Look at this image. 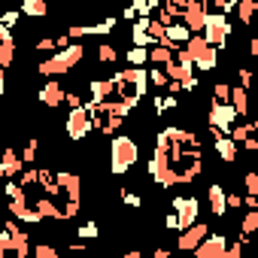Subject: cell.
<instances>
[{
  "instance_id": "cell-1",
  "label": "cell",
  "mask_w": 258,
  "mask_h": 258,
  "mask_svg": "<svg viewBox=\"0 0 258 258\" xmlns=\"http://www.w3.org/2000/svg\"><path fill=\"white\" fill-rule=\"evenodd\" d=\"M115 79V97L124 103V106H131L137 109L140 100L146 97V88H149V70H137V67H124L118 73H112Z\"/></svg>"
},
{
  "instance_id": "cell-2",
  "label": "cell",
  "mask_w": 258,
  "mask_h": 258,
  "mask_svg": "<svg viewBox=\"0 0 258 258\" xmlns=\"http://www.w3.org/2000/svg\"><path fill=\"white\" fill-rule=\"evenodd\" d=\"M137 161H140V149H137L134 137L118 134V137L112 140V146H109V170L121 176V173H127V170H131Z\"/></svg>"
},
{
  "instance_id": "cell-3",
  "label": "cell",
  "mask_w": 258,
  "mask_h": 258,
  "mask_svg": "<svg viewBox=\"0 0 258 258\" xmlns=\"http://www.w3.org/2000/svg\"><path fill=\"white\" fill-rule=\"evenodd\" d=\"M185 49L191 52L195 70H201V73H210V70H216V67H219V49H213V46L204 40V34L191 37V43H188Z\"/></svg>"
},
{
  "instance_id": "cell-4",
  "label": "cell",
  "mask_w": 258,
  "mask_h": 258,
  "mask_svg": "<svg viewBox=\"0 0 258 258\" xmlns=\"http://www.w3.org/2000/svg\"><path fill=\"white\" fill-rule=\"evenodd\" d=\"M231 34H234V25H231V19L210 13V19H207V28H204V40H207L213 49H225V46H228V40H231Z\"/></svg>"
},
{
  "instance_id": "cell-5",
  "label": "cell",
  "mask_w": 258,
  "mask_h": 258,
  "mask_svg": "<svg viewBox=\"0 0 258 258\" xmlns=\"http://www.w3.org/2000/svg\"><path fill=\"white\" fill-rule=\"evenodd\" d=\"M170 213H176L182 231H188L191 225L201 222V219H198V216H201V201H198L195 195H176V198L170 201Z\"/></svg>"
},
{
  "instance_id": "cell-6",
  "label": "cell",
  "mask_w": 258,
  "mask_h": 258,
  "mask_svg": "<svg viewBox=\"0 0 258 258\" xmlns=\"http://www.w3.org/2000/svg\"><path fill=\"white\" fill-rule=\"evenodd\" d=\"M64 127H67V137H70V140H85V137L94 131V118H91L88 106H82V109H70Z\"/></svg>"
},
{
  "instance_id": "cell-7",
  "label": "cell",
  "mask_w": 258,
  "mask_h": 258,
  "mask_svg": "<svg viewBox=\"0 0 258 258\" xmlns=\"http://www.w3.org/2000/svg\"><path fill=\"white\" fill-rule=\"evenodd\" d=\"M207 124L216 127V131H222V134H231V127L237 124V109L231 103H210Z\"/></svg>"
},
{
  "instance_id": "cell-8",
  "label": "cell",
  "mask_w": 258,
  "mask_h": 258,
  "mask_svg": "<svg viewBox=\"0 0 258 258\" xmlns=\"http://www.w3.org/2000/svg\"><path fill=\"white\" fill-rule=\"evenodd\" d=\"M207 19H210V10H207L204 0H188V4H185V16H182V25H185L195 37H198V34H204Z\"/></svg>"
},
{
  "instance_id": "cell-9",
  "label": "cell",
  "mask_w": 258,
  "mask_h": 258,
  "mask_svg": "<svg viewBox=\"0 0 258 258\" xmlns=\"http://www.w3.org/2000/svg\"><path fill=\"white\" fill-rule=\"evenodd\" d=\"M213 234V228H210V222H198V225H191L188 231H182L179 234V240H176V249L179 252H195L207 237Z\"/></svg>"
},
{
  "instance_id": "cell-10",
  "label": "cell",
  "mask_w": 258,
  "mask_h": 258,
  "mask_svg": "<svg viewBox=\"0 0 258 258\" xmlns=\"http://www.w3.org/2000/svg\"><path fill=\"white\" fill-rule=\"evenodd\" d=\"M225 255H228V237L225 234H210L195 249V258H225Z\"/></svg>"
},
{
  "instance_id": "cell-11",
  "label": "cell",
  "mask_w": 258,
  "mask_h": 258,
  "mask_svg": "<svg viewBox=\"0 0 258 258\" xmlns=\"http://www.w3.org/2000/svg\"><path fill=\"white\" fill-rule=\"evenodd\" d=\"M210 134H213V146H216V155L225 161V164H234L237 161V152H240V146L228 137V134H222V131H216V127H210Z\"/></svg>"
},
{
  "instance_id": "cell-12",
  "label": "cell",
  "mask_w": 258,
  "mask_h": 258,
  "mask_svg": "<svg viewBox=\"0 0 258 258\" xmlns=\"http://www.w3.org/2000/svg\"><path fill=\"white\" fill-rule=\"evenodd\" d=\"M40 100H43L49 109H55L61 100H67V91H64V85H61L58 79H49V82L40 88Z\"/></svg>"
},
{
  "instance_id": "cell-13",
  "label": "cell",
  "mask_w": 258,
  "mask_h": 258,
  "mask_svg": "<svg viewBox=\"0 0 258 258\" xmlns=\"http://www.w3.org/2000/svg\"><path fill=\"white\" fill-rule=\"evenodd\" d=\"M25 170V161H22V155L10 146L7 152H4V158H0V173H4L7 179H13V176H19Z\"/></svg>"
},
{
  "instance_id": "cell-14",
  "label": "cell",
  "mask_w": 258,
  "mask_h": 258,
  "mask_svg": "<svg viewBox=\"0 0 258 258\" xmlns=\"http://www.w3.org/2000/svg\"><path fill=\"white\" fill-rule=\"evenodd\" d=\"M210 213L219 216V219H225V213H228V191L219 182L210 185Z\"/></svg>"
},
{
  "instance_id": "cell-15",
  "label": "cell",
  "mask_w": 258,
  "mask_h": 258,
  "mask_svg": "<svg viewBox=\"0 0 258 258\" xmlns=\"http://www.w3.org/2000/svg\"><path fill=\"white\" fill-rule=\"evenodd\" d=\"M173 52L176 49H170V46H155V49H149V64L152 67H167V64H173Z\"/></svg>"
},
{
  "instance_id": "cell-16",
  "label": "cell",
  "mask_w": 258,
  "mask_h": 258,
  "mask_svg": "<svg viewBox=\"0 0 258 258\" xmlns=\"http://www.w3.org/2000/svg\"><path fill=\"white\" fill-rule=\"evenodd\" d=\"M124 61H127V67L143 70V67L149 64V49H137V46H131V49L124 52Z\"/></svg>"
},
{
  "instance_id": "cell-17",
  "label": "cell",
  "mask_w": 258,
  "mask_h": 258,
  "mask_svg": "<svg viewBox=\"0 0 258 258\" xmlns=\"http://www.w3.org/2000/svg\"><path fill=\"white\" fill-rule=\"evenodd\" d=\"M231 106L237 109V115H246V112H249V91H246L243 85H234V91H231Z\"/></svg>"
},
{
  "instance_id": "cell-18",
  "label": "cell",
  "mask_w": 258,
  "mask_h": 258,
  "mask_svg": "<svg viewBox=\"0 0 258 258\" xmlns=\"http://www.w3.org/2000/svg\"><path fill=\"white\" fill-rule=\"evenodd\" d=\"M255 16H258V4H255V0H243V4H237V19L243 25H255Z\"/></svg>"
},
{
  "instance_id": "cell-19",
  "label": "cell",
  "mask_w": 258,
  "mask_h": 258,
  "mask_svg": "<svg viewBox=\"0 0 258 258\" xmlns=\"http://www.w3.org/2000/svg\"><path fill=\"white\" fill-rule=\"evenodd\" d=\"M46 13H49V7L43 0H25V7H22V16H31V19H43Z\"/></svg>"
},
{
  "instance_id": "cell-20",
  "label": "cell",
  "mask_w": 258,
  "mask_h": 258,
  "mask_svg": "<svg viewBox=\"0 0 258 258\" xmlns=\"http://www.w3.org/2000/svg\"><path fill=\"white\" fill-rule=\"evenodd\" d=\"M258 231V210H249L243 219H240V237H249Z\"/></svg>"
},
{
  "instance_id": "cell-21",
  "label": "cell",
  "mask_w": 258,
  "mask_h": 258,
  "mask_svg": "<svg viewBox=\"0 0 258 258\" xmlns=\"http://www.w3.org/2000/svg\"><path fill=\"white\" fill-rule=\"evenodd\" d=\"M231 85L228 82H216L213 85V103H231Z\"/></svg>"
},
{
  "instance_id": "cell-22",
  "label": "cell",
  "mask_w": 258,
  "mask_h": 258,
  "mask_svg": "<svg viewBox=\"0 0 258 258\" xmlns=\"http://www.w3.org/2000/svg\"><path fill=\"white\" fill-rule=\"evenodd\" d=\"M97 61H100V64H115V61H118V52H115V46H109V43L97 46Z\"/></svg>"
},
{
  "instance_id": "cell-23",
  "label": "cell",
  "mask_w": 258,
  "mask_h": 258,
  "mask_svg": "<svg viewBox=\"0 0 258 258\" xmlns=\"http://www.w3.org/2000/svg\"><path fill=\"white\" fill-rule=\"evenodd\" d=\"M97 234H100L97 219H91V222H85V225H79V228H76V237H79V240H91V237H97Z\"/></svg>"
},
{
  "instance_id": "cell-24",
  "label": "cell",
  "mask_w": 258,
  "mask_h": 258,
  "mask_svg": "<svg viewBox=\"0 0 258 258\" xmlns=\"http://www.w3.org/2000/svg\"><path fill=\"white\" fill-rule=\"evenodd\" d=\"M243 188H246V195H249V198H258V170L243 173Z\"/></svg>"
},
{
  "instance_id": "cell-25",
  "label": "cell",
  "mask_w": 258,
  "mask_h": 258,
  "mask_svg": "<svg viewBox=\"0 0 258 258\" xmlns=\"http://www.w3.org/2000/svg\"><path fill=\"white\" fill-rule=\"evenodd\" d=\"M34 258H58V249L52 243H37L34 246Z\"/></svg>"
},
{
  "instance_id": "cell-26",
  "label": "cell",
  "mask_w": 258,
  "mask_h": 258,
  "mask_svg": "<svg viewBox=\"0 0 258 258\" xmlns=\"http://www.w3.org/2000/svg\"><path fill=\"white\" fill-rule=\"evenodd\" d=\"M121 204H127V207L140 210V207H143V198H140L137 191H121Z\"/></svg>"
},
{
  "instance_id": "cell-27",
  "label": "cell",
  "mask_w": 258,
  "mask_h": 258,
  "mask_svg": "<svg viewBox=\"0 0 258 258\" xmlns=\"http://www.w3.org/2000/svg\"><path fill=\"white\" fill-rule=\"evenodd\" d=\"M19 19H22V10H19V13H7V16H4V19H0V22H4V25H0V28H10V31H13V28H16V22H19Z\"/></svg>"
},
{
  "instance_id": "cell-28",
  "label": "cell",
  "mask_w": 258,
  "mask_h": 258,
  "mask_svg": "<svg viewBox=\"0 0 258 258\" xmlns=\"http://www.w3.org/2000/svg\"><path fill=\"white\" fill-rule=\"evenodd\" d=\"M243 207V195H228V210H240Z\"/></svg>"
},
{
  "instance_id": "cell-29",
  "label": "cell",
  "mask_w": 258,
  "mask_h": 258,
  "mask_svg": "<svg viewBox=\"0 0 258 258\" xmlns=\"http://www.w3.org/2000/svg\"><path fill=\"white\" fill-rule=\"evenodd\" d=\"M246 52H249L252 58H258V37H252V40H249V49H246Z\"/></svg>"
},
{
  "instance_id": "cell-30",
  "label": "cell",
  "mask_w": 258,
  "mask_h": 258,
  "mask_svg": "<svg viewBox=\"0 0 258 258\" xmlns=\"http://www.w3.org/2000/svg\"><path fill=\"white\" fill-rule=\"evenodd\" d=\"M152 258H170V249H167V246H158V249L152 252Z\"/></svg>"
},
{
  "instance_id": "cell-31",
  "label": "cell",
  "mask_w": 258,
  "mask_h": 258,
  "mask_svg": "<svg viewBox=\"0 0 258 258\" xmlns=\"http://www.w3.org/2000/svg\"><path fill=\"white\" fill-rule=\"evenodd\" d=\"M121 258H143V252H140V249H131V252H124Z\"/></svg>"
},
{
  "instance_id": "cell-32",
  "label": "cell",
  "mask_w": 258,
  "mask_h": 258,
  "mask_svg": "<svg viewBox=\"0 0 258 258\" xmlns=\"http://www.w3.org/2000/svg\"><path fill=\"white\" fill-rule=\"evenodd\" d=\"M255 94H258V91H255Z\"/></svg>"
}]
</instances>
